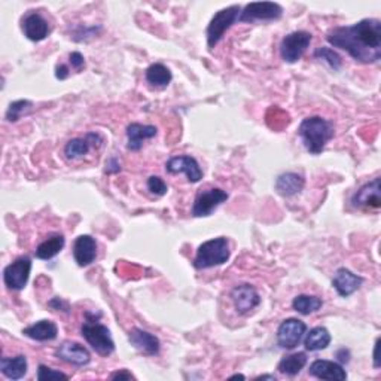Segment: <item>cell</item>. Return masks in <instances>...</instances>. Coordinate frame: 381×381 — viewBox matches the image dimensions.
Masks as SVG:
<instances>
[{
  "label": "cell",
  "instance_id": "12",
  "mask_svg": "<svg viewBox=\"0 0 381 381\" xmlns=\"http://www.w3.org/2000/svg\"><path fill=\"white\" fill-rule=\"evenodd\" d=\"M166 171L170 175L185 173L190 184H198L203 179V170L194 157L180 155L173 157L166 162Z\"/></svg>",
  "mask_w": 381,
  "mask_h": 381
},
{
  "label": "cell",
  "instance_id": "1",
  "mask_svg": "<svg viewBox=\"0 0 381 381\" xmlns=\"http://www.w3.org/2000/svg\"><path fill=\"white\" fill-rule=\"evenodd\" d=\"M326 41L334 48L349 52V56L362 65H373L381 58V21L365 18L356 24L335 27Z\"/></svg>",
  "mask_w": 381,
  "mask_h": 381
},
{
  "label": "cell",
  "instance_id": "3",
  "mask_svg": "<svg viewBox=\"0 0 381 381\" xmlns=\"http://www.w3.org/2000/svg\"><path fill=\"white\" fill-rule=\"evenodd\" d=\"M231 257L228 239L217 237L204 241L198 248L194 259V267L197 270H207L225 264Z\"/></svg>",
  "mask_w": 381,
  "mask_h": 381
},
{
  "label": "cell",
  "instance_id": "32",
  "mask_svg": "<svg viewBox=\"0 0 381 381\" xmlns=\"http://www.w3.org/2000/svg\"><path fill=\"white\" fill-rule=\"evenodd\" d=\"M38 380L39 381H52V380H69V375L61 373V371H56L47 365H39L38 368Z\"/></svg>",
  "mask_w": 381,
  "mask_h": 381
},
{
  "label": "cell",
  "instance_id": "14",
  "mask_svg": "<svg viewBox=\"0 0 381 381\" xmlns=\"http://www.w3.org/2000/svg\"><path fill=\"white\" fill-rule=\"evenodd\" d=\"M56 356L66 362V364L75 365V367H85L91 362V355L89 351L83 346V344L75 341H65L57 349Z\"/></svg>",
  "mask_w": 381,
  "mask_h": 381
},
{
  "label": "cell",
  "instance_id": "36",
  "mask_svg": "<svg viewBox=\"0 0 381 381\" xmlns=\"http://www.w3.org/2000/svg\"><path fill=\"white\" fill-rule=\"evenodd\" d=\"M121 170L120 162L116 161V158H111L106 162V173H118V171Z\"/></svg>",
  "mask_w": 381,
  "mask_h": 381
},
{
  "label": "cell",
  "instance_id": "34",
  "mask_svg": "<svg viewBox=\"0 0 381 381\" xmlns=\"http://www.w3.org/2000/svg\"><path fill=\"white\" fill-rule=\"evenodd\" d=\"M48 305L52 308V310H57V312H66L67 313L70 310L69 303L65 301V299H63V298H58V296L52 298L51 301L48 303Z\"/></svg>",
  "mask_w": 381,
  "mask_h": 381
},
{
  "label": "cell",
  "instance_id": "35",
  "mask_svg": "<svg viewBox=\"0 0 381 381\" xmlns=\"http://www.w3.org/2000/svg\"><path fill=\"white\" fill-rule=\"evenodd\" d=\"M69 58H70V65H72V67H74L75 70H83L84 69V66H85V58H84V56H83V54H80V52H72L70 54V56H69Z\"/></svg>",
  "mask_w": 381,
  "mask_h": 381
},
{
  "label": "cell",
  "instance_id": "5",
  "mask_svg": "<svg viewBox=\"0 0 381 381\" xmlns=\"http://www.w3.org/2000/svg\"><path fill=\"white\" fill-rule=\"evenodd\" d=\"M241 12V8L239 5H232L230 8L221 9L212 18L210 24L207 27V45L208 48L213 50L217 43L221 42L226 30L239 21V17Z\"/></svg>",
  "mask_w": 381,
  "mask_h": 381
},
{
  "label": "cell",
  "instance_id": "37",
  "mask_svg": "<svg viewBox=\"0 0 381 381\" xmlns=\"http://www.w3.org/2000/svg\"><path fill=\"white\" fill-rule=\"evenodd\" d=\"M111 380H135V377L129 373L127 369H122V371H116V373H113L111 375Z\"/></svg>",
  "mask_w": 381,
  "mask_h": 381
},
{
  "label": "cell",
  "instance_id": "25",
  "mask_svg": "<svg viewBox=\"0 0 381 381\" xmlns=\"http://www.w3.org/2000/svg\"><path fill=\"white\" fill-rule=\"evenodd\" d=\"M307 360H308V358L304 351L292 353V355L285 356L282 360L279 362L277 369L280 374L295 377L296 374H299L304 369V367L307 365Z\"/></svg>",
  "mask_w": 381,
  "mask_h": 381
},
{
  "label": "cell",
  "instance_id": "11",
  "mask_svg": "<svg viewBox=\"0 0 381 381\" xmlns=\"http://www.w3.org/2000/svg\"><path fill=\"white\" fill-rule=\"evenodd\" d=\"M231 299H232L235 312H237L240 316L249 314L261 304V296L258 294V290L248 283L235 286L231 290Z\"/></svg>",
  "mask_w": 381,
  "mask_h": 381
},
{
  "label": "cell",
  "instance_id": "2",
  "mask_svg": "<svg viewBox=\"0 0 381 381\" xmlns=\"http://www.w3.org/2000/svg\"><path fill=\"white\" fill-rule=\"evenodd\" d=\"M334 133L332 124L323 120L322 116H308L298 127V135L301 138L305 149L313 155H319L326 143L334 138Z\"/></svg>",
  "mask_w": 381,
  "mask_h": 381
},
{
  "label": "cell",
  "instance_id": "17",
  "mask_svg": "<svg viewBox=\"0 0 381 381\" xmlns=\"http://www.w3.org/2000/svg\"><path fill=\"white\" fill-rule=\"evenodd\" d=\"M129 340L131 342V346L135 350L143 353V355L157 356L160 353V349H161L160 340L155 337V335L148 331H143L140 328H134L129 334Z\"/></svg>",
  "mask_w": 381,
  "mask_h": 381
},
{
  "label": "cell",
  "instance_id": "38",
  "mask_svg": "<svg viewBox=\"0 0 381 381\" xmlns=\"http://www.w3.org/2000/svg\"><path fill=\"white\" fill-rule=\"evenodd\" d=\"M56 78L60 79V80L67 79L69 78V69H67V66H65V65L57 66V69H56Z\"/></svg>",
  "mask_w": 381,
  "mask_h": 381
},
{
  "label": "cell",
  "instance_id": "24",
  "mask_svg": "<svg viewBox=\"0 0 381 381\" xmlns=\"http://www.w3.org/2000/svg\"><path fill=\"white\" fill-rule=\"evenodd\" d=\"M27 368L29 364L24 355L0 359V371L9 380H21L27 374Z\"/></svg>",
  "mask_w": 381,
  "mask_h": 381
},
{
  "label": "cell",
  "instance_id": "13",
  "mask_svg": "<svg viewBox=\"0 0 381 381\" xmlns=\"http://www.w3.org/2000/svg\"><path fill=\"white\" fill-rule=\"evenodd\" d=\"M21 29L25 38L32 42H41L50 34L48 21L36 11H30L23 17Z\"/></svg>",
  "mask_w": 381,
  "mask_h": 381
},
{
  "label": "cell",
  "instance_id": "27",
  "mask_svg": "<svg viewBox=\"0 0 381 381\" xmlns=\"http://www.w3.org/2000/svg\"><path fill=\"white\" fill-rule=\"evenodd\" d=\"M331 334L329 331L323 328V326H317V328L310 329L304 338V346L310 351L325 350L331 344Z\"/></svg>",
  "mask_w": 381,
  "mask_h": 381
},
{
  "label": "cell",
  "instance_id": "29",
  "mask_svg": "<svg viewBox=\"0 0 381 381\" xmlns=\"http://www.w3.org/2000/svg\"><path fill=\"white\" fill-rule=\"evenodd\" d=\"M323 305L322 298L314 296V295H298L294 298L292 307L294 310L298 312L299 314H313L316 312H319Z\"/></svg>",
  "mask_w": 381,
  "mask_h": 381
},
{
  "label": "cell",
  "instance_id": "39",
  "mask_svg": "<svg viewBox=\"0 0 381 381\" xmlns=\"http://www.w3.org/2000/svg\"><path fill=\"white\" fill-rule=\"evenodd\" d=\"M337 358H338V360L341 362V364H347V362L350 360V351L346 350V349H340L337 351Z\"/></svg>",
  "mask_w": 381,
  "mask_h": 381
},
{
  "label": "cell",
  "instance_id": "15",
  "mask_svg": "<svg viewBox=\"0 0 381 381\" xmlns=\"http://www.w3.org/2000/svg\"><path fill=\"white\" fill-rule=\"evenodd\" d=\"M351 203L359 208H380L381 207V190H380V177H375L371 182L365 184L358 189L353 195Z\"/></svg>",
  "mask_w": 381,
  "mask_h": 381
},
{
  "label": "cell",
  "instance_id": "22",
  "mask_svg": "<svg viewBox=\"0 0 381 381\" xmlns=\"http://www.w3.org/2000/svg\"><path fill=\"white\" fill-rule=\"evenodd\" d=\"M23 334L25 337H29L34 341L45 342V341H52L57 338L58 328L57 325L51 320H39L24 328Z\"/></svg>",
  "mask_w": 381,
  "mask_h": 381
},
{
  "label": "cell",
  "instance_id": "42",
  "mask_svg": "<svg viewBox=\"0 0 381 381\" xmlns=\"http://www.w3.org/2000/svg\"><path fill=\"white\" fill-rule=\"evenodd\" d=\"M235 378H241V380H244V378H246V377H244V375H241V374H235V375L230 377V380H235Z\"/></svg>",
  "mask_w": 381,
  "mask_h": 381
},
{
  "label": "cell",
  "instance_id": "19",
  "mask_svg": "<svg viewBox=\"0 0 381 381\" xmlns=\"http://www.w3.org/2000/svg\"><path fill=\"white\" fill-rule=\"evenodd\" d=\"M97 257V241L91 235H79L74 243V258L79 267L93 264Z\"/></svg>",
  "mask_w": 381,
  "mask_h": 381
},
{
  "label": "cell",
  "instance_id": "21",
  "mask_svg": "<svg viewBox=\"0 0 381 381\" xmlns=\"http://www.w3.org/2000/svg\"><path fill=\"white\" fill-rule=\"evenodd\" d=\"M157 133H158L157 127L133 122L127 127V139H129L127 148H129V151L138 152L142 149L143 142L155 138Z\"/></svg>",
  "mask_w": 381,
  "mask_h": 381
},
{
  "label": "cell",
  "instance_id": "33",
  "mask_svg": "<svg viewBox=\"0 0 381 381\" xmlns=\"http://www.w3.org/2000/svg\"><path fill=\"white\" fill-rule=\"evenodd\" d=\"M148 189L149 193L155 197H162L167 194V184L160 176H151L148 179Z\"/></svg>",
  "mask_w": 381,
  "mask_h": 381
},
{
  "label": "cell",
  "instance_id": "6",
  "mask_svg": "<svg viewBox=\"0 0 381 381\" xmlns=\"http://www.w3.org/2000/svg\"><path fill=\"white\" fill-rule=\"evenodd\" d=\"M312 33L298 30L286 34L280 43V56H282L285 63L294 65L298 60H301L305 54L307 48L312 43Z\"/></svg>",
  "mask_w": 381,
  "mask_h": 381
},
{
  "label": "cell",
  "instance_id": "30",
  "mask_svg": "<svg viewBox=\"0 0 381 381\" xmlns=\"http://www.w3.org/2000/svg\"><path fill=\"white\" fill-rule=\"evenodd\" d=\"M314 58L317 60H322L325 61L326 65H328L332 70H340L341 66H342V60L340 57V54L337 51H334L332 48H328V47H320V48H317L314 51Z\"/></svg>",
  "mask_w": 381,
  "mask_h": 381
},
{
  "label": "cell",
  "instance_id": "7",
  "mask_svg": "<svg viewBox=\"0 0 381 381\" xmlns=\"http://www.w3.org/2000/svg\"><path fill=\"white\" fill-rule=\"evenodd\" d=\"M283 15V8L274 2H253L241 9L240 23L255 21H276Z\"/></svg>",
  "mask_w": 381,
  "mask_h": 381
},
{
  "label": "cell",
  "instance_id": "18",
  "mask_svg": "<svg viewBox=\"0 0 381 381\" xmlns=\"http://www.w3.org/2000/svg\"><path fill=\"white\" fill-rule=\"evenodd\" d=\"M308 374L320 378V380H335V381H344L347 380V373L337 362L317 359L310 365Z\"/></svg>",
  "mask_w": 381,
  "mask_h": 381
},
{
  "label": "cell",
  "instance_id": "31",
  "mask_svg": "<svg viewBox=\"0 0 381 381\" xmlns=\"http://www.w3.org/2000/svg\"><path fill=\"white\" fill-rule=\"evenodd\" d=\"M33 106V103L30 100H17V102H12L9 105L8 111H6V121L8 122H17L23 115H25L27 112L30 111Z\"/></svg>",
  "mask_w": 381,
  "mask_h": 381
},
{
  "label": "cell",
  "instance_id": "8",
  "mask_svg": "<svg viewBox=\"0 0 381 381\" xmlns=\"http://www.w3.org/2000/svg\"><path fill=\"white\" fill-rule=\"evenodd\" d=\"M228 197H230L228 193L221 188H212V189L202 190V193H199L195 198L190 215H193L194 217L210 216L217 207L228 199Z\"/></svg>",
  "mask_w": 381,
  "mask_h": 381
},
{
  "label": "cell",
  "instance_id": "20",
  "mask_svg": "<svg viewBox=\"0 0 381 381\" xmlns=\"http://www.w3.org/2000/svg\"><path fill=\"white\" fill-rule=\"evenodd\" d=\"M102 138L97 133H88L85 138H76L67 142L65 146V155L67 160H78L85 157L93 146H98L102 143Z\"/></svg>",
  "mask_w": 381,
  "mask_h": 381
},
{
  "label": "cell",
  "instance_id": "28",
  "mask_svg": "<svg viewBox=\"0 0 381 381\" xmlns=\"http://www.w3.org/2000/svg\"><path fill=\"white\" fill-rule=\"evenodd\" d=\"M144 78H146L149 85L157 87V88H164L171 83L173 75H171V72L167 66L161 65V63H155V65H151L146 69Z\"/></svg>",
  "mask_w": 381,
  "mask_h": 381
},
{
  "label": "cell",
  "instance_id": "26",
  "mask_svg": "<svg viewBox=\"0 0 381 381\" xmlns=\"http://www.w3.org/2000/svg\"><path fill=\"white\" fill-rule=\"evenodd\" d=\"M65 244H66V240L61 234L51 235L50 239L42 241L38 246V249H36V258L43 259V261L52 259L54 257H57L58 253L63 250Z\"/></svg>",
  "mask_w": 381,
  "mask_h": 381
},
{
  "label": "cell",
  "instance_id": "4",
  "mask_svg": "<svg viewBox=\"0 0 381 381\" xmlns=\"http://www.w3.org/2000/svg\"><path fill=\"white\" fill-rule=\"evenodd\" d=\"M80 334L100 356H111L115 351V342L107 326L98 323V320H87L80 326Z\"/></svg>",
  "mask_w": 381,
  "mask_h": 381
},
{
  "label": "cell",
  "instance_id": "23",
  "mask_svg": "<svg viewBox=\"0 0 381 381\" xmlns=\"http://www.w3.org/2000/svg\"><path fill=\"white\" fill-rule=\"evenodd\" d=\"M304 185H305V180L301 175L289 171V173H283L277 177L276 190H277V194L287 198V197H294L301 193V190L304 189Z\"/></svg>",
  "mask_w": 381,
  "mask_h": 381
},
{
  "label": "cell",
  "instance_id": "16",
  "mask_svg": "<svg viewBox=\"0 0 381 381\" xmlns=\"http://www.w3.org/2000/svg\"><path fill=\"white\" fill-rule=\"evenodd\" d=\"M364 283V277H360L355 273H351L347 268H338L332 279V286L337 290L338 295L342 298H347L353 295L356 290Z\"/></svg>",
  "mask_w": 381,
  "mask_h": 381
},
{
  "label": "cell",
  "instance_id": "40",
  "mask_svg": "<svg viewBox=\"0 0 381 381\" xmlns=\"http://www.w3.org/2000/svg\"><path fill=\"white\" fill-rule=\"evenodd\" d=\"M378 349H380V340H377V341H375V347H374V368H380Z\"/></svg>",
  "mask_w": 381,
  "mask_h": 381
},
{
  "label": "cell",
  "instance_id": "9",
  "mask_svg": "<svg viewBox=\"0 0 381 381\" xmlns=\"http://www.w3.org/2000/svg\"><path fill=\"white\" fill-rule=\"evenodd\" d=\"M32 271V259L29 257H21L15 259L3 270L5 286L11 290H21L29 282Z\"/></svg>",
  "mask_w": 381,
  "mask_h": 381
},
{
  "label": "cell",
  "instance_id": "10",
  "mask_svg": "<svg viewBox=\"0 0 381 381\" xmlns=\"http://www.w3.org/2000/svg\"><path fill=\"white\" fill-rule=\"evenodd\" d=\"M305 332L307 325L303 320L295 319V317L283 320L277 329L279 346L286 350H294L301 342Z\"/></svg>",
  "mask_w": 381,
  "mask_h": 381
},
{
  "label": "cell",
  "instance_id": "41",
  "mask_svg": "<svg viewBox=\"0 0 381 381\" xmlns=\"http://www.w3.org/2000/svg\"><path fill=\"white\" fill-rule=\"evenodd\" d=\"M255 380H271V381H276V377L274 375H259Z\"/></svg>",
  "mask_w": 381,
  "mask_h": 381
}]
</instances>
